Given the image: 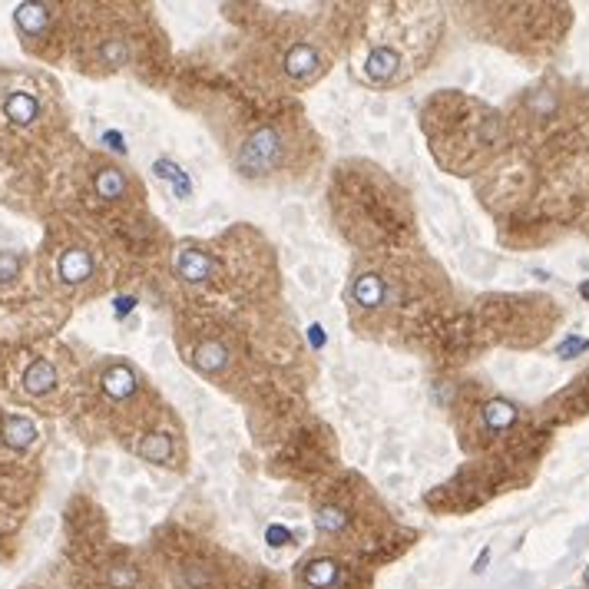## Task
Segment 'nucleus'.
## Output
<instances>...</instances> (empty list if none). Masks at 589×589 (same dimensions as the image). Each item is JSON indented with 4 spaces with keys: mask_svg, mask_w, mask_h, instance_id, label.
Returning a JSON list of instances; mask_svg holds the SVG:
<instances>
[{
    "mask_svg": "<svg viewBox=\"0 0 589 589\" xmlns=\"http://www.w3.org/2000/svg\"><path fill=\"white\" fill-rule=\"evenodd\" d=\"M93 189H96V196L103 199H119L126 192V176L119 173L116 166H106V169L93 176Z\"/></svg>",
    "mask_w": 589,
    "mask_h": 589,
    "instance_id": "obj_12",
    "label": "nucleus"
},
{
    "mask_svg": "<svg viewBox=\"0 0 589 589\" xmlns=\"http://www.w3.org/2000/svg\"><path fill=\"white\" fill-rule=\"evenodd\" d=\"M484 424L487 430H507L517 424V407L503 401V397H494L490 404L484 407Z\"/></svg>",
    "mask_w": 589,
    "mask_h": 589,
    "instance_id": "obj_11",
    "label": "nucleus"
},
{
    "mask_svg": "<svg viewBox=\"0 0 589 589\" xmlns=\"http://www.w3.org/2000/svg\"><path fill=\"white\" fill-rule=\"evenodd\" d=\"M136 454L150 463H166L173 457V440H169V434H162V430H152V434H146V437L136 444Z\"/></svg>",
    "mask_w": 589,
    "mask_h": 589,
    "instance_id": "obj_9",
    "label": "nucleus"
},
{
    "mask_svg": "<svg viewBox=\"0 0 589 589\" xmlns=\"http://www.w3.org/2000/svg\"><path fill=\"white\" fill-rule=\"evenodd\" d=\"M579 295H583V298L589 301V282H583V285H579Z\"/></svg>",
    "mask_w": 589,
    "mask_h": 589,
    "instance_id": "obj_23",
    "label": "nucleus"
},
{
    "mask_svg": "<svg viewBox=\"0 0 589 589\" xmlns=\"http://www.w3.org/2000/svg\"><path fill=\"white\" fill-rule=\"evenodd\" d=\"M397 67H401V57L394 53L391 46H378V50H371V57H368V77H371V80H378V83L391 80L394 73H397Z\"/></svg>",
    "mask_w": 589,
    "mask_h": 589,
    "instance_id": "obj_10",
    "label": "nucleus"
},
{
    "mask_svg": "<svg viewBox=\"0 0 589 589\" xmlns=\"http://www.w3.org/2000/svg\"><path fill=\"white\" fill-rule=\"evenodd\" d=\"M57 272L63 282H70V285H80V282H86V278L93 275V258L86 249H67V252L60 255L57 262Z\"/></svg>",
    "mask_w": 589,
    "mask_h": 589,
    "instance_id": "obj_2",
    "label": "nucleus"
},
{
    "mask_svg": "<svg viewBox=\"0 0 589 589\" xmlns=\"http://www.w3.org/2000/svg\"><path fill=\"white\" fill-rule=\"evenodd\" d=\"M212 258H209L202 249L196 245H183L179 252H176V275L185 278V282H206L212 275Z\"/></svg>",
    "mask_w": 589,
    "mask_h": 589,
    "instance_id": "obj_1",
    "label": "nucleus"
},
{
    "mask_svg": "<svg viewBox=\"0 0 589 589\" xmlns=\"http://www.w3.org/2000/svg\"><path fill=\"white\" fill-rule=\"evenodd\" d=\"M583 579H586V586H589V567H586V573H583Z\"/></svg>",
    "mask_w": 589,
    "mask_h": 589,
    "instance_id": "obj_24",
    "label": "nucleus"
},
{
    "mask_svg": "<svg viewBox=\"0 0 589 589\" xmlns=\"http://www.w3.org/2000/svg\"><path fill=\"white\" fill-rule=\"evenodd\" d=\"M301 576H305V583L312 589H328V586H335V579H338V563L335 560H312Z\"/></svg>",
    "mask_w": 589,
    "mask_h": 589,
    "instance_id": "obj_13",
    "label": "nucleus"
},
{
    "mask_svg": "<svg viewBox=\"0 0 589 589\" xmlns=\"http://www.w3.org/2000/svg\"><path fill=\"white\" fill-rule=\"evenodd\" d=\"M53 384H57V371L50 361H34L30 368L23 371V391L27 394H46L53 391Z\"/></svg>",
    "mask_w": 589,
    "mask_h": 589,
    "instance_id": "obj_8",
    "label": "nucleus"
},
{
    "mask_svg": "<svg viewBox=\"0 0 589 589\" xmlns=\"http://www.w3.org/2000/svg\"><path fill=\"white\" fill-rule=\"evenodd\" d=\"M0 434H4V440L11 444L13 451H23V447H30L37 440L34 421H30V417H17V414L0 417Z\"/></svg>",
    "mask_w": 589,
    "mask_h": 589,
    "instance_id": "obj_3",
    "label": "nucleus"
},
{
    "mask_svg": "<svg viewBox=\"0 0 589 589\" xmlns=\"http://www.w3.org/2000/svg\"><path fill=\"white\" fill-rule=\"evenodd\" d=\"M351 295H355V301H358L361 308H378V305H384V295H388V289H384L381 275L364 272V275L355 278V289H351Z\"/></svg>",
    "mask_w": 589,
    "mask_h": 589,
    "instance_id": "obj_6",
    "label": "nucleus"
},
{
    "mask_svg": "<svg viewBox=\"0 0 589 589\" xmlns=\"http://www.w3.org/2000/svg\"><path fill=\"white\" fill-rule=\"evenodd\" d=\"M4 113L11 119L13 126H30L40 113V103H37L30 93H11L7 96V103H4Z\"/></svg>",
    "mask_w": 589,
    "mask_h": 589,
    "instance_id": "obj_7",
    "label": "nucleus"
},
{
    "mask_svg": "<svg viewBox=\"0 0 589 589\" xmlns=\"http://www.w3.org/2000/svg\"><path fill=\"white\" fill-rule=\"evenodd\" d=\"M315 520H318V530H324V533H341L348 527V513L341 507H322Z\"/></svg>",
    "mask_w": 589,
    "mask_h": 589,
    "instance_id": "obj_16",
    "label": "nucleus"
},
{
    "mask_svg": "<svg viewBox=\"0 0 589 589\" xmlns=\"http://www.w3.org/2000/svg\"><path fill=\"white\" fill-rule=\"evenodd\" d=\"M318 67H322V53H318L312 44H295L289 50V57H285V70H289L295 80L312 77Z\"/></svg>",
    "mask_w": 589,
    "mask_h": 589,
    "instance_id": "obj_4",
    "label": "nucleus"
},
{
    "mask_svg": "<svg viewBox=\"0 0 589 589\" xmlns=\"http://www.w3.org/2000/svg\"><path fill=\"white\" fill-rule=\"evenodd\" d=\"M103 391L106 397L113 401H126L136 394V374L126 368V364H113V368L103 374Z\"/></svg>",
    "mask_w": 589,
    "mask_h": 589,
    "instance_id": "obj_5",
    "label": "nucleus"
},
{
    "mask_svg": "<svg viewBox=\"0 0 589 589\" xmlns=\"http://www.w3.org/2000/svg\"><path fill=\"white\" fill-rule=\"evenodd\" d=\"M152 169H156V176H159V179H169V183H173V189H176V196H179V199H189V196H192V183H189V176H185L173 159H156V166H152Z\"/></svg>",
    "mask_w": 589,
    "mask_h": 589,
    "instance_id": "obj_15",
    "label": "nucleus"
},
{
    "mask_svg": "<svg viewBox=\"0 0 589 589\" xmlns=\"http://www.w3.org/2000/svg\"><path fill=\"white\" fill-rule=\"evenodd\" d=\"M46 20H50V11L40 7V4H20V7H17V27H20L27 37L40 34L46 27Z\"/></svg>",
    "mask_w": 589,
    "mask_h": 589,
    "instance_id": "obj_14",
    "label": "nucleus"
},
{
    "mask_svg": "<svg viewBox=\"0 0 589 589\" xmlns=\"http://www.w3.org/2000/svg\"><path fill=\"white\" fill-rule=\"evenodd\" d=\"M265 540H268V546H285V543H291V533L285 530V527H268L265 530Z\"/></svg>",
    "mask_w": 589,
    "mask_h": 589,
    "instance_id": "obj_19",
    "label": "nucleus"
},
{
    "mask_svg": "<svg viewBox=\"0 0 589 589\" xmlns=\"http://www.w3.org/2000/svg\"><path fill=\"white\" fill-rule=\"evenodd\" d=\"M20 272V258L13 252H0V282H11Z\"/></svg>",
    "mask_w": 589,
    "mask_h": 589,
    "instance_id": "obj_17",
    "label": "nucleus"
},
{
    "mask_svg": "<svg viewBox=\"0 0 589 589\" xmlns=\"http://www.w3.org/2000/svg\"><path fill=\"white\" fill-rule=\"evenodd\" d=\"M487 560H490V550H484V553L477 556V563H474V573H484V569H487Z\"/></svg>",
    "mask_w": 589,
    "mask_h": 589,
    "instance_id": "obj_21",
    "label": "nucleus"
},
{
    "mask_svg": "<svg viewBox=\"0 0 589 589\" xmlns=\"http://www.w3.org/2000/svg\"><path fill=\"white\" fill-rule=\"evenodd\" d=\"M133 305H136L133 298H116V315H126L129 308H133Z\"/></svg>",
    "mask_w": 589,
    "mask_h": 589,
    "instance_id": "obj_20",
    "label": "nucleus"
},
{
    "mask_svg": "<svg viewBox=\"0 0 589 589\" xmlns=\"http://www.w3.org/2000/svg\"><path fill=\"white\" fill-rule=\"evenodd\" d=\"M586 348H589L586 338H567V341L560 345V351H556V355H560L563 361H569V358H576V355H583Z\"/></svg>",
    "mask_w": 589,
    "mask_h": 589,
    "instance_id": "obj_18",
    "label": "nucleus"
},
{
    "mask_svg": "<svg viewBox=\"0 0 589 589\" xmlns=\"http://www.w3.org/2000/svg\"><path fill=\"white\" fill-rule=\"evenodd\" d=\"M312 341H315V345H324V331L318 328V324L312 328Z\"/></svg>",
    "mask_w": 589,
    "mask_h": 589,
    "instance_id": "obj_22",
    "label": "nucleus"
}]
</instances>
